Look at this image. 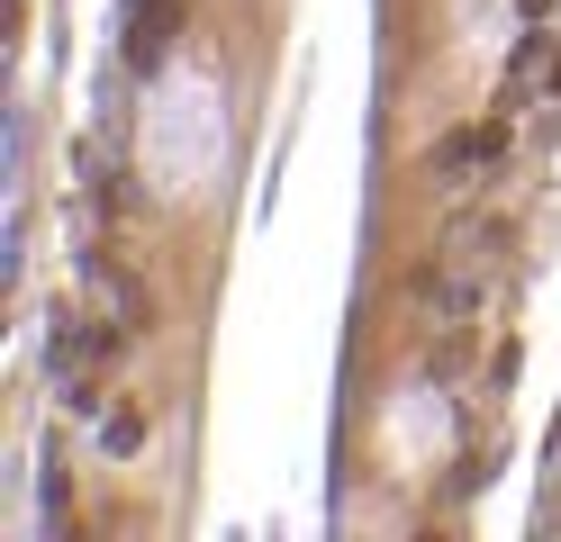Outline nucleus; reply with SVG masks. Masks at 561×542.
<instances>
[{
    "instance_id": "obj_1",
    "label": "nucleus",
    "mask_w": 561,
    "mask_h": 542,
    "mask_svg": "<svg viewBox=\"0 0 561 542\" xmlns=\"http://www.w3.org/2000/svg\"><path fill=\"white\" fill-rule=\"evenodd\" d=\"M172 27H182V0H136V19H127V64L154 72L163 46H172Z\"/></svg>"
},
{
    "instance_id": "obj_2",
    "label": "nucleus",
    "mask_w": 561,
    "mask_h": 542,
    "mask_svg": "<svg viewBox=\"0 0 561 542\" xmlns=\"http://www.w3.org/2000/svg\"><path fill=\"white\" fill-rule=\"evenodd\" d=\"M499 154H507V118H489V127L444 136V145H435V172H471V163H499Z\"/></svg>"
},
{
    "instance_id": "obj_3",
    "label": "nucleus",
    "mask_w": 561,
    "mask_h": 542,
    "mask_svg": "<svg viewBox=\"0 0 561 542\" xmlns=\"http://www.w3.org/2000/svg\"><path fill=\"white\" fill-rule=\"evenodd\" d=\"M100 443H110V452H136V443H146V416H136V407H118V416H110V434H100Z\"/></svg>"
}]
</instances>
